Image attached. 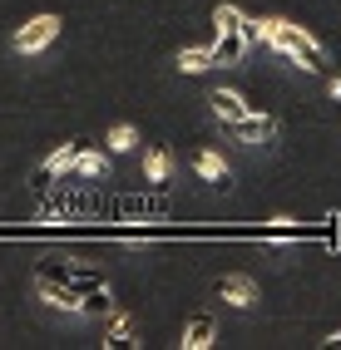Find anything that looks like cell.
<instances>
[{"instance_id":"cell-1","label":"cell","mask_w":341,"mask_h":350,"mask_svg":"<svg viewBox=\"0 0 341 350\" xmlns=\"http://www.w3.org/2000/svg\"><path fill=\"white\" fill-rule=\"evenodd\" d=\"M272 50H277L282 64H302V69H312V75L327 69V50L302 25H287V20H277V30H272Z\"/></svg>"},{"instance_id":"cell-2","label":"cell","mask_w":341,"mask_h":350,"mask_svg":"<svg viewBox=\"0 0 341 350\" xmlns=\"http://www.w3.org/2000/svg\"><path fill=\"white\" fill-rule=\"evenodd\" d=\"M60 30H64V20H60V15H35V20H25V25L15 30L10 44H15L20 55H35V50H45V44H55Z\"/></svg>"},{"instance_id":"cell-3","label":"cell","mask_w":341,"mask_h":350,"mask_svg":"<svg viewBox=\"0 0 341 350\" xmlns=\"http://www.w3.org/2000/svg\"><path fill=\"white\" fill-rule=\"evenodd\" d=\"M238 133V144H272V138H277V119H272V113H262V109H247L238 124H227Z\"/></svg>"},{"instance_id":"cell-4","label":"cell","mask_w":341,"mask_h":350,"mask_svg":"<svg viewBox=\"0 0 341 350\" xmlns=\"http://www.w3.org/2000/svg\"><path fill=\"white\" fill-rule=\"evenodd\" d=\"M218 301H227V306H238V311H247V306H257V282L253 276H223L218 282Z\"/></svg>"},{"instance_id":"cell-5","label":"cell","mask_w":341,"mask_h":350,"mask_svg":"<svg viewBox=\"0 0 341 350\" xmlns=\"http://www.w3.org/2000/svg\"><path fill=\"white\" fill-rule=\"evenodd\" d=\"M193 173H198L203 183H213V188H223V193L233 188V168H227L213 148H198V153H193Z\"/></svg>"},{"instance_id":"cell-6","label":"cell","mask_w":341,"mask_h":350,"mask_svg":"<svg viewBox=\"0 0 341 350\" xmlns=\"http://www.w3.org/2000/svg\"><path fill=\"white\" fill-rule=\"evenodd\" d=\"M208 104H213V119H218V124H238L247 109H257V104H247L238 89H213V99H208Z\"/></svg>"},{"instance_id":"cell-7","label":"cell","mask_w":341,"mask_h":350,"mask_svg":"<svg viewBox=\"0 0 341 350\" xmlns=\"http://www.w3.org/2000/svg\"><path fill=\"white\" fill-rule=\"evenodd\" d=\"M79 148H84V138H75V144H64V148H55L50 158H45V163H40V173H35V188H40V193H45V188H50V183H55V178L64 173V163H70V158H75Z\"/></svg>"},{"instance_id":"cell-8","label":"cell","mask_w":341,"mask_h":350,"mask_svg":"<svg viewBox=\"0 0 341 350\" xmlns=\"http://www.w3.org/2000/svg\"><path fill=\"white\" fill-rule=\"evenodd\" d=\"M208 50H213V64H242L247 40L242 30H218V44H208Z\"/></svg>"},{"instance_id":"cell-9","label":"cell","mask_w":341,"mask_h":350,"mask_svg":"<svg viewBox=\"0 0 341 350\" xmlns=\"http://www.w3.org/2000/svg\"><path fill=\"white\" fill-rule=\"evenodd\" d=\"M40 296H45V306H55V311H70L79 316V291L70 282H40Z\"/></svg>"},{"instance_id":"cell-10","label":"cell","mask_w":341,"mask_h":350,"mask_svg":"<svg viewBox=\"0 0 341 350\" xmlns=\"http://www.w3.org/2000/svg\"><path fill=\"white\" fill-rule=\"evenodd\" d=\"M213 336H218V321L213 316H193L188 321V336H184V350H208Z\"/></svg>"},{"instance_id":"cell-11","label":"cell","mask_w":341,"mask_h":350,"mask_svg":"<svg viewBox=\"0 0 341 350\" xmlns=\"http://www.w3.org/2000/svg\"><path fill=\"white\" fill-rule=\"evenodd\" d=\"M178 69H184V75L213 69V50H208V44H188V50H178Z\"/></svg>"},{"instance_id":"cell-12","label":"cell","mask_w":341,"mask_h":350,"mask_svg":"<svg viewBox=\"0 0 341 350\" xmlns=\"http://www.w3.org/2000/svg\"><path fill=\"white\" fill-rule=\"evenodd\" d=\"M168 168H173L168 148H149V153H144V178H149V183H168Z\"/></svg>"},{"instance_id":"cell-13","label":"cell","mask_w":341,"mask_h":350,"mask_svg":"<svg viewBox=\"0 0 341 350\" xmlns=\"http://www.w3.org/2000/svg\"><path fill=\"white\" fill-rule=\"evenodd\" d=\"M79 311H84V316H109V311H114L109 286H89V291H79Z\"/></svg>"},{"instance_id":"cell-14","label":"cell","mask_w":341,"mask_h":350,"mask_svg":"<svg viewBox=\"0 0 341 350\" xmlns=\"http://www.w3.org/2000/svg\"><path fill=\"white\" fill-rule=\"evenodd\" d=\"M104 144H109V153H129V148H139V129L134 124H114Z\"/></svg>"},{"instance_id":"cell-15","label":"cell","mask_w":341,"mask_h":350,"mask_svg":"<svg viewBox=\"0 0 341 350\" xmlns=\"http://www.w3.org/2000/svg\"><path fill=\"white\" fill-rule=\"evenodd\" d=\"M75 267H64V262H40L35 267V282H70Z\"/></svg>"},{"instance_id":"cell-16","label":"cell","mask_w":341,"mask_h":350,"mask_svg":"<svg viewBox=\"0 0 341 350\" xmlns=\"http://www.w3.org/2000/svg\"><path fill=\"white\" fill-rule=\"evenodd\" d=\"M242 20H247V15H242L238 5H218V10H213V25H218V30H242Z\"/></svg>"},{"instance_id":"cell-17","label":"cell","mask_w":341,"mask_h":350,"mask_svg":"<svg viewBox=\"0 0 341 350\" xmlns=\"http://www.w3.org/2000/svg\"><path fill=\"white\" fill-rule=\"evenodd\" d=\"M104 345H129V316H124V311H114V325H109Z\"/></svg>"},{"instance_id":"cell-18","label":"cell","mask_w":341,"mask_h":350,"mask_svg":"<svg viewBox=\"0 0 341 350\" xmlns=\"http://www.w3.org/2000/svg\"><path fill=\"white\" fill-rule=\"evenodd\" d=\"M331 99H341V75H336V79H331Z\"/></svg>"}]
</instances>
